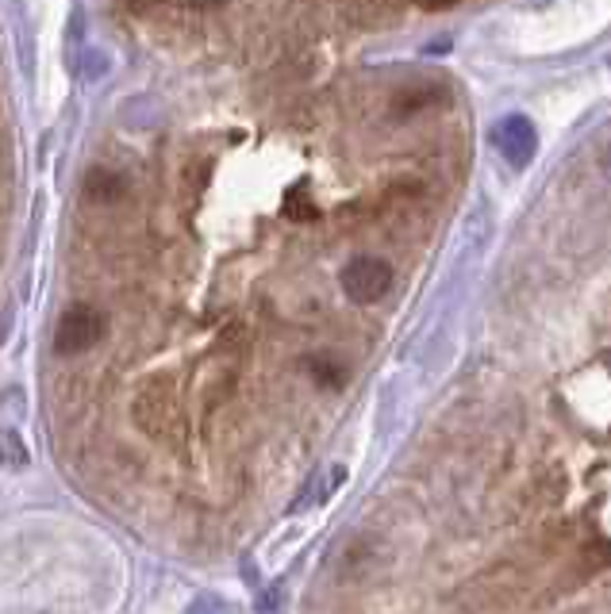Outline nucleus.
<instances>
[{"label": "nucleus", "instance_id": "nucleus-1", "mask_svg": "<svg viewBox=\"0 0 611 614\" xmlns=\"http://www.w3.org/2000/svg\"><path fill=\"white\" fill-rule=\"evenodd\" d=\"M131 419L147 438H158V442L181 438V403H177L170 377H150V381L135 392Z\"/></svg>", "mask_w": 611, "mask_h": 614}, {"label": "nucleus", "instance_id": "nucleus-2", "mask_svg": "<svg viewBox=\"0 0 611 614\" xmlns=\"http://www.w3.org/2000/svg\"><path fill=\"white\" fill-rule=\"evenodd\" d=\"M104 315L93 304H74L62 311L59 327H54V350L59 353H85L104 338Z\"/></svg>", "mask_w": 611, "mask_h": 614}, {"label": "nucleus", "instance_id": "nucleus-3", "mask_svg": "<svg viewBox=\"0 0 611 614\" xmlns=\"http://www.w3.org/2000/svg\"><path fill=\"white\" fill-rule=\"evenodd\" d=\"M339 280H343V293H347L354 304H377L384 293H389L392 269H389V262H381V257L361 254L343 269Z\"/></svg>", "mask_w": 611, "mask_h": 614}, {"label": "nucleus", "instance_id": "nucleus-4", "mask_svg": "<svg viewBox=\"0 0 611 614\" xmlns=\"http://www.w3.org/2000/svg\"><path fill=\"white\" fill-rule=\"evenodd\" d=\"M493 142H496V150H501L508 161L527 166L530 154H535V127H530V119H524V116L501 119V124H496Z\"/></svg>", "mask_w": 611, "mask_h": 614}, {"label": "nucleus", "instance_id": "nucleus-5", "mask_svg": "<svg viewBox=\"0 0 611 614\" xmlns=\"http://www.w3.org/2000/svg\"><path fill=\"white\" fill-rule=\"evenodd\" d=\"M85 197L93 200V204H116V200L127 197V181L116 173V169L101 166L85 177Z\"/></svg>", "mask_w": 611, "mask_h": 614}, {"label": "nucleus", "instance_id": "nucleus-6", "mask_svg": "<svg viewBox=\"0 0 611 614\" xmlns=\"http://www.w3.org/2000/svg\"><path fill=\"white\" fill-rule=\"evenodd\" d=\"M281 212H285V220H293V223H316L319 220L316 200L308 197V189H304V184H296V189L285 192V200H281Z\"/></svg>", "mask_w": 611, "mask_h": 614}, {"label": "nucleus", "instance_id": "nucleus-7", "mask_svg": "<svg viewBox=\"0 0 611 614\" xmlns=\"http://www.w3.org/2000/svg\"><path fill=\"white\" fill-rule=\"evenodd\" d=\"M0 460H4L8 468H28V446H23V438L15 431H8V426H0Z\"/></svg>", "mask_w": 611, "mask_h": 614}, {"label": "nucleus", "instance_id": "nucleus-8", "mask_svg": "<svg viewBox=\"0 0 611 614\" xmlns=\"http://www.w3.org/2000/svg\"><path fill=\"white\" fill-rule=\"evenodd\" d=\"M312 377H316L319 384H327V388H343V369L339 366H331V361H312Z\"/></svg>", "mask_w": 611, "mask_h": 614}, {"label": "nucleus", "instance_id": "nucleus-9", "mask_svg": "<svg viewBox=\"0 0 611 614\" xmlns=\"http://www.w3.org/2000/svg\"><path fill=\"white\" fill-rule=\"evenodd\" d=\"M420 8H428V12H442V8H454L457 0H415Z\"/></svg>", "mask_w": 611, "mask_h": 614}, {"label": "nucleus", "instance_id": "nucleus-10", "mask_svg": "<svg viewBox=\"0 0 611 614\" xmlns=\"http://www.w3.org/2000/svg\"><path fill=\"white\" fill-rule=\"evenodd\" d=\"M185 8H215V4H223V0H181Z\"/></svg>", "mask_w": 611, "mask_h": 614}]
</instances>
